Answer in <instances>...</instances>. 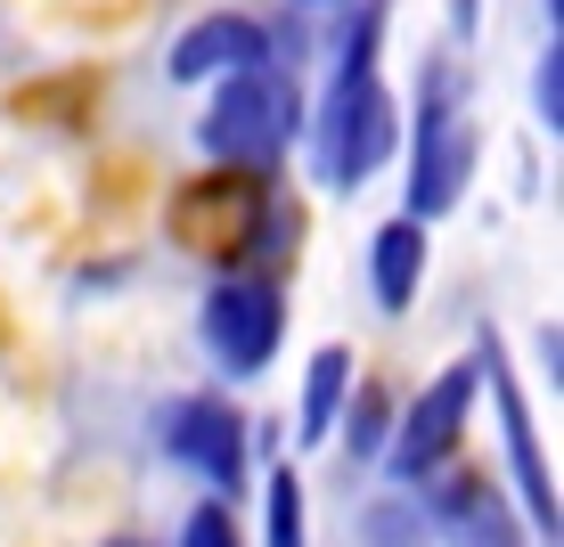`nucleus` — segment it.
Segmentation results:
<instances>
[{
    "label": "nucleus",
    "mask_w": 564,
    "mask_h": 547,
    "mask_svg": "<svg viewBox=\"0 0 564 547\" xmlns=\"http://www.w3.org/2000/svg\"><path fill=\"white\" fill-rule=\"evenodd\" d=\"M368 42H377V17L360 25V50L352 66L336 74V90H327V123H319V155H327V180H368V172L384 164V147H393V99H384L377 66H368Z\"/></svg>",
    "instance_id": "nucleus-1"
},
{
    "label": "nucleus",
    "mask_w": 564,
    "mask_h": 547,
    "mask_svg": "<svg viewBox=\"0 0 564 547\" xmlns=\"http://www.w3.org/2000/svg\"><path fill=\"white\" fill-rule=\"evenodd\" d=\"M286 123H295V90L279 83V74L246 66L221 83V99H213V114L197 123V140L221 155V164H270V155L286 147Z\"/></svg>",
    "instance_id": "nucleus-2"
},
{
    "label": "nucleus",
    "mask_w": 564,
    "mask_h": 547,
    "mask_svg": "<svg viewBox=\"0 0 564 547\" xmlns=\"http://www.w3.org/2000/svg\"><path fill=\"white\" fill-rule=\"evenodd\" d=\"M279 327H286V310H279V295H270L262 278H229V286H213V303H205V351L229 368V376L270 368Z\"/></svg>",
    "instance_id": "nucleus-3"
},
{
    "label": "nucleus",
    "mask_w": 564,
    "mask_h": 547,
    "mask_svg": "<svg viewBox=\"0 0 564 547\" xmlns=\"http://www.w3.org/2000/svg\"><path fill=\"white\" fill-rule=\"evenodd\" d=\"M466 408H475V368H451V376H434L417 393V408L401 417V434H393V474L401 482H425V474H442L451 466V449L466 434Z\"/></svg>",
    "instance_id": "nucleus-4"
},
{
    "label": "nucleus",
    "mask_w": 564,
    "mask_h": 547,
    "mask_svg": "<svg viewBox=\"0 0 564 547\" xmlns=\"http://www.w3.org/2000/svg\"><path fill=\"white\" fill-rule=\"evenodd\" d=\"M466 164H475V123L451 107V83H434V99L417 114V180H410V221H434V212L458 205Z\"/></svg>",
    "instance_id": "nucleus-5"
},
{
    "label": "nucleus",
    "mask_w": 564,
    "mask_h": 547,
    "mask_svg": "<svg viewBox=\"0 0 564 547\" xmlns=\"http://www.w3.org/2000/svg\"><path fill=\"white\" fill-rule=\"evenodd\" d=\"M164 449L181 466H197L205 482H221V499L246 482V425H238V408H221V401H181Z\"/></svg>",
    "instance_id": "nucleus-6"
},
{
    "label": "nucleus",
    "mask_w": 564,
    "mask_h": 547,
    "mask_svg": "<svg viewBox=\"0 0 564 547\" xmlns=\"http://www.w3.org/2000/svg\"><path fill=\"white\" fill-rule=\"evenodd\" d=\"M482 368H491V401H499V425H508V458H516V482H523V515H532V532H549V547H556V474H549V458H540V434H532V417H523V393L508 384L499 343H482Z\"/></svg>",
    "instance_id": "nucleus-7"
},
{
    "label": "nucleus",
    "mask_w": 564,
    "mask_h": 547,
    "mask_svg": "<svg viewBox=\"0 0 564 547\" xmlns=\"http://www.w3.org/2000/svg\"><path fill=\"white\" fill-rule=\"evenodd\" d=\"M434 523H442V539H451V547H532V539L516 532L508 499H499L482 474L442 482V491H434Z\"/></svg>",
    "instance_id": "nucleus-8"
},
{
    "label": "nucleus",
    "mask_w": 564,
    "mask_h": 547,
    "mask_svg": "<svg viewBox=\"0 0 564 547\" xmlns=\"http://www.w3.org/2000/svg\"><path fill=\"white\" fill-rule=\"evenodd\" d=\"M262 57H270V42H262L254 17H205V25L181 33L172 74H181V83H205V74H246V66H262Z\"/></svg>",
    "instance_id": "nucleus-9"
},
{
    "label": "nucleus",
    "mask_w": 564,
    "mask_h": 547,
    "mask_svg": "<svg viewBox=\"0 0 564 547\" xmlns=\"http://www.w3.org/2000/svg\"><path fill=\"white\" fill-rule=\"evenodd\" d=\"M425 278V221H393L377 229V303L384 310H410Z\"/></svg>",
    "instance_id": "nucleus-10"
},
{
    "label": "nucleus",
    "mask_w": 564,
    "mask_h": 547,
    "mask_svg": "<svg viewBox=\"0 0 564 547\" xmlns=\"http://www.w3.org/2000/svg\"><path fill=\"white\" fill-rule=\"evenodd\" d=\"M344 393H352V351H344V343L311 351V376H303V441H327V434H336Z\"/></svg>",
    "instance_id": "nucleus-11"
},
{
    "label": "nucleus",
    "mask_w": 564,
    "mask_h": 547,
    "mask_svg": "<svg viewBox=\"0 0 564 547\" xmlns=\"http://www.w3.org/2000/svg\"><path fill=\"white\" fill-rule=\"evenodd\" d=\"M254 212H262V188H254V180H205L197 197L181 205V229L213 221V238H246V229H254Z\"/></svg>",
    "instance_id": "nucleus-12"
},
{
    "label": "nucleus",
    "mask_w": 564,
    "mask_h": 547,
    "mask_svg": "<svg viewBox=\"0 0 564 547\" xmlns=\"http://www.w3.org/2000/svg\"><path fill=\"white\" fill-rule=\"evenodd\" d=\"M262 547H303V482H295V466H279V474L262 482Z\"/></svg>",
    "instance_id": "nucleus-13"
},
{
    "label": "nucleus",
    "mask_w": 564,
    "mask_h": 547,
    "mask_svg": "<svg viewBox=\"0 0 564 547\" xmlns=\"http://www.w3.org/2000/svg\"><path fill=\"white\" fill-rule=\"evenodd\" d=\"M344 441H352V458H377V449H384V393H377V384H360V401H352V425H344Z\"/></svg>",
    "instance_id": "nucleus-14"
},
{
    "label": "nucleus",
    "mask_w": 564,
    "mask_h": 547,
    "mask_svg": "<svg viewBox=\"0 0 564 547\" xmlns=\"http://www.w3.org/2000/svg\"><path fill=\"white\" fill-rule=\"evenodd\" d=\"M181 547H246V539H238V515H229L221 499L197 506V515H188V532H181Z\"/></svg>",
    "instance_id": "nucleus-15"
},
{
    "label": "nucleus",
    "mask_w": 564,
    "mask_h": 547,
    "mask_svg": "<svg viewBox=\"0 0 564 547\" xmlns=\"http://www.w3.org/2000/svg\"><path fill=\"white\" fill-rule=\"evenodd\" d=\"M540 114L564 123V66H556V50H549V66H540Z\"/></svg>",
    "instance_id": "nucleus-16"
},
{
    "label": "nucleus",
    "mask_w": 564,
    "mask_h": 547,
    "mask_svg": "<svg viewBox=\"0 0 564 547\" xmlns=\"http://www.w3.org/2000/svg\"><path fill=\"white\" fill-rule=\"evenodd\" d=\"M107 547H148V539H107Z\"/></svg>",
    "instance_id": "nucleus-17"
}]
</instances>
